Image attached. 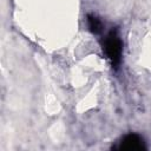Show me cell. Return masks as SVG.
I'll return each instance as SVG.
<instances>
[{
    "label": "cell",
    "mask_w": 151,
    "mask_h": 151,
    "mask_svg": "<svg viewBox=\"0 0 151 151\" xmlns=\"http://www.w3.org/2000/svg\"><path fill=\"white\" fill-rule=\"evenodd\" d=\"M101 47L105 57L110 60L112 67L117 70L122 61L123 53V41L119 37L118 28H112L101 40Z\"/></svg>",
    "instance_id": "cell-1"
},
{
    "label": "cell",
    "mask_w": 151,
    "mask_h": 151,
    "mask_svg": "<svg viewBox=\"0 0 151 151\" xmlns=\"http://www.w3.org/2000/svg\"><path fill=\"white\" fill-rule=\"evenodd\" d=\"M114 149L120 151H143L146 150L144 139L137 133H129L124 136Z\"/></svg>",
    "instance_id": "cell-2"
},
{
    "label": "cell",
    "mask_w": 151,
    "mask_h": 151,
    "mask_svg": "<svg viewBox=\"0 0 151 151\" xmlns=\"http://www.w3.org/2000/svg\"><path fill=\"white\" fill-rule=\"evenodd\" d=\"M86 21H87L88 29L92 34L98 35L104 31V24L100 20V18H98L96 14H91V13L87 14L86 15Z\"/></svg>",
    "instance_id": "cell-3"
}]
</instances>
